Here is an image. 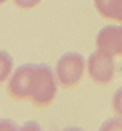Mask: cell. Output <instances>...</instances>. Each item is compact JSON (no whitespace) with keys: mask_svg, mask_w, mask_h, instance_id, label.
<instances>
[{"mask_svg":"<svg viewBox=\"0 0 122 131\" xmlns=\"http://www.w3.org/2000/svg\"><path fill=\"white\" fill-rule=\"evenodd\" d=\"M111 105H113V111L116 112V116H122V88H119L114 92Z\"/></svg>","mask_w":122,"mask_h":131,"instance_id":"obj_7","label":"cell"},{"mask_svg":"<svg viewBox=\"0 0 122 131\" xmlns=\"http://www.w3.org/2000/svg\"><path fill=\"white\" fill-rule=\"evenodd\" d=\"M58 92V80L47 64H22L10 77L8 94L17 102H31L38 108L52 105Z\"/></svg>","mask_w":122,"mask_h":131,"instance_id":"obj_1","label":"cell"},{"mask_svg":"<svg viewBox=\"0 0 122 131\" xmlns=\"http://www.w3.org/2000/svg\"><path fill=\"white\" fill-rule=\"evenodd\" d=\"M86 70V59L81 53L77 52H67L61 55L55 66V73L58 84L64 89H72L75 88Z\"/></svg>","mask_w":122,"mask_h":131,"instance_id":"obj_2","label":"cell"},{"mask_svg":"<svg viewBox=\"0 0 122 131\" xmlns=\"http://www.w3.org/2000/svg\"><path fill=\"white\" fill-rule=\"evenodd\" d=\"M13 67H14L13 56L5 50H0V86L5 84L6 80H10L13 73Z\"/></svg>","mask_w":122,"mask_h":131,"instance_id":"obj_6","label":"cell"},{"mask_svg":"<svg viewBox=\"0 0 122 131\" xmlns=\"http://www.w3.org/2000/svg\"><path fill=\"white\" fill-rule=\"evenodd\" d=\"M14 5L17 8H21V9H31L34 6H38L42 0H13Z\"/></svg>","mask_w":122,"mask_h":131,"instance_id":"obj_9","label":"cell"},{"mask_svg":"<svg viewBox=\"0 0 122 131\" xmlns=\"http://www.w3.org/2000/svg\"><path fill=\"white\" fill-rule=\"evenodd\" d=\"M94 8L100 17L122 24V0H94Z\"/></svg>","mask_w":122,"mask_h":131,"instance_id":"obj_5","label":"cell"},{"mask_svg":"<svg viewBox=\"0 0 122 131\" xmlns=\"http://www.w3.org/2000/svg\"><path fill=\"white\" fill-rule=\"evenodd\" d=\"M100 129H122V116L108 119L107 122H103V125L100 126Z\"/></svg>","mask_w":122,"mask_h":131,"instance_id":"obj_8","label":"cell"},{"mask_svg":"<svg viewBox=\"0 0 122 131\" xmlns=\"http://www.w3.org/2000/svg\"><path fill=\"white\" fill-rule=\"evenodd\" d=\"M6 2V0H0V5H2V3H5Z\"/></svg>","mask_w":122,"mask_h":131,"instance_id":"obj_10","label":"cell"},{"mask_svg":"<svg viewBox=\"0 0 122 131\" xmlns=\"http://www.w3.org/2000/svg\"><path fill=\"white\" fill-rule=\"evenodd\" d=\"M86 70H88V75L92 83L99 86H107L114 78V72H116L114 56L105 52L96 50L89 55L88 61H86Z\"/></svg>","mask_w":122,"mask_h":131,"instance_id":"obj_3","label":"cell"},{"mask_svg":"<svg viewBox=\"0 0 122 131\" xmlns=\"http://www.w3.org/2000/svg\"><path fill=\"white\" fill-rule=\"evenodd\" d=\"M97 50L122 58V25H105L96 36Z\"/></svg>","mask_w":122,"mask_h":131,"instance_id":"obj_4","label":"cell"}]
</instances>
